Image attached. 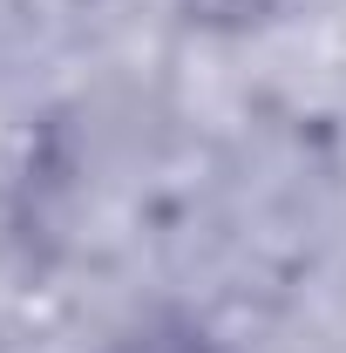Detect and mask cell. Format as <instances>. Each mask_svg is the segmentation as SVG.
Masks as SVG:
<instances>
[{"instance_id": "1", "label": "cell", "mask_w": 346, "mask_h": 353, "mask_svg": "<svg viewBox=\"0 0 346 353\" xmlns=\"http://www.w3.org/2000/svg\"><path fill=\"white\" fill-rule=\"evenodd\" d=\"M150 353H197V347H150Z\"/></svg>"}]
</instances>
